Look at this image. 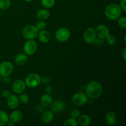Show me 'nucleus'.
<instances>
[{
	"label": "nucleus",
	"instance_id": "nucleus-1",
	"mask_svg": "<svg viewBox=\"0 0 126 126\" xmlns=\"http://www.w3.org/2000/svg\"><path fill=\"white\" fill-rule=\"evenodd\" d=\"M86 95L92 99L100 97L103 92V87L98 81H92L87 85L86 88Z\"/></svg>",
	"mask_w": 126,
	"mask_h": 126
},
{
	"label": "nucleus",
	"instance_id": "nucleus-2",
	"mask_svg": "<svg viewBox=\"0 0 126 126\" xmlns=\"http://www.w3.org/2000/svg\"><path fill=\"white\" fill-rule=\"evenodd\" d=\"M122 10L120 5L116 3H111L108 5L105 10V15L110 20H117L122 16Z\"/></svg>",
	"mask_w": 126,
	"mask_h": 126
},
{
	"label": "nucleus",
	"instance_id": "nucleus-3",
	"mask_svg": "<svg viewBox=\"0 0 126 126\" xmlns=\"http://www.w3.org/2000/svg\"><path fill=\"white\" fill-rule=\"evenodd\" d=\"M25 82L29 88H35L41 83V77L36 73H30L25 78Z\"/></svg>",
	"mask_w": 126,
	"mask_h": 126
},
{
	"label": "nucleus",
	"instance_id": "nucleus-4",
	"mask_svg": "<svg viewBox=\"0 0 126 126\" xmlns=\"http://www.w3.org/2000/svg\"><path fill=\"white\" fill-rule=\"evenodd\" d=\"M39 30L34 25H27L22 30V35L27 40L34 39L38 37Z\"/></svg>",
	"mask_w": 126,
	"mask_h": 126
},
{
	"label": "nucleus",
	"instance_id": "nucleus-5",
	"mask_svg": "<svg viewBox=\"0 0 126 126\" xmlns=\"http://www.w3.org/2000/svg\"><path fill=\"white\" fill-rule=\"evenodd\" d=\"M38 50V44L34 39H30L26 41L23 45V51L28 56L33 55Z\"/></svg>",
	"mask_w": 126,
	"mask_h": 126
},
{
	"label": "nucleus",
	"instance_id": "nucleus-6",
	"mask_svg": "<svg viewBox=\"0 0 126 126\" xmlns=\"http://www.w3.org/2000/svg\"><path fill=\"white\" fill-rule=\"evenodd\" d=\"M55 39L60 43L67 41L70 37V32L67 28L62 27L57 30L55 34Z\"/></svg>",
	"mask_w": 126,
	"mask_h": 126
},
{
	"label": "nucleus",
	"instance_id": "nucleus-7",
	"mask_svg": "<svg viewBox=\"0 0 126 126\" xmlns=\"http://www.w3.org/2000/svg\"><path fill=\"white\" fill-rule=\"evenodd\" d=\"M14 70L13 64L9 61H4L0 63V75L3 77L9 76Z\"/></svg>",
	"mask_w": 126,
	"mask_h": 126
},
{
	"label": "nucleus",
	"instance_id": "nucleus-8",
	"mask_svg": "<svg viewBox=\"0 0 126 126\" xmlns=\"http://www.w3.org/2000/svg\"><path fill=\"white\" fill-rule=\"evenodd\" d=\"M83 38L84 41L87 44H94L97 38V34L95 29L93 28H87L84 32Z\"/></svg>",
	"mask_w": 126,
	"mask_h": 126
},
{
	"label": "nucleus",
	"instance_id": "nucleus-9",
	"mask_svg": "<svg viewBox=\"0 0 126 126\" xmlns=\"http://www.w3.org/2000/svg\"><path fill=\"white\" fill-rule=\"evenodd\" d=\"M87 96L84 92H77L72 97V102L76 106H82L87 102Z\"/></svg>",
	"mask_w": 126,
	"mask_h": 126
},
{
	"label": "nucleus",
	"instance_id": "nucleus-10",
	"mask_svg": "<svg viewBox=\"0 0 126 126\" xmlns=\"http://www.w3.org/2000/svg\"><path fill=\"white\" fill-rule=\"evenodd\" d=\"M26 89V84L25 81L18 79L15 80L12 84V90L17 94L23 93Z\"/></svg>",
	"mask_w": 126,
	"mask_h": 126
},
{
	"label": "nucleus",
	"instance_id": "nucleus-11",
	"mask_svg": "<svg viewBox=\"0 0 126 126\" xmlns=\"http://www.w3.org/2000/svg\"><path fill=\"white\" fill-rule=\"evenodd\" d=\"M95 30L97 36L103 39H105L110 34L109 28L105 25H99L97 26Z\"/></svg>",
	"mask_w": 126,
	"mask_h": 126
},
{
	"label": "nucleus",
	"instance_id": "nucleus-12",
	"mask_svg": "<svg viewBox=\"0 0 126 126\" xmlns=\"http://www.w3.org/2000/svg\"><path fill=\"white\" fill-rule=\"evenodd\" d=\"M51 110L54 113H60L65 110V103L61 100H55L52 101L51 103Z\"/></svg>",
	"mask_w": 126,
	"mask_h": 126
},
{
	"label": "nucleus",
	"instance_id": "nucleus-13",
	"mask_svg": "<svg viewBox=\"0 0 126 126\" xmlns=\"http://www.w3.org/2000/svg\"><path fill=\"white\" fill-rule=\"evenodd\" d=\"M7 105L9 108L11 110H15L19 105V101L18 97L16 95H10L7 98Z\"/></svg>",
	"mask_w": 126,
	"mask_h": 126
},
{
	"label": "nucleus",
	"instance_id": "nucleus-14",
	"mask_svg": "<svg viewBox=\"0 0 126 126\" xmlns=\"http://www.w3.org/2000/svg\"><path fill=\"white\" fill-rule=\"evenodd\" d=\"M23 113L19 110H14L11 112L10 115L9 116V119L11 121L14 123H20L23 119Z\"/></svg>",
	"mask_w": 126,
	"mask_h": 126
},
{
	"label": "nucleus",
	"instance_id": "nucleus-15",
	"mask_svg": "<svg viewBox=\"0 0 126 126\" xmlns=\"http://www.w3.org/2000/svg\"><path fill=\"white\" fill-rule=\"evenodd\" d=\"M54 117V113L52 110H46L43 113L41 119L43 123L47 124L53 120Z\"/></svg>",
	"mask_w": 126,
	"mask_h": 126
},
{
	"label": "nucleus",
	"instance_id": "nucleus-16",
	"mask_svg": "<svg viewBox=\"0 0 126 126\" xmlns=\"http://www.w3.org/2000/svg\"><path fill=\"white\" fill-rule=\"evenodd\" d=\"M38 39L41 43H43V44H46V43H49V41L50 39V34L49 32L45 30H41L40 32L38 33Z\"/></svg>",
	"mask_w": 126,
	"mask_h": 126
},
{
	"label": "nucleus",
	"instance_id": "nucleus-17",
	"mask_svg": "<svg viewBox=\"0 0 126 126\" xmlns=\"http://www.w3.org/2000/svg\"><path fill=\"white\" fill-rule=\"evenodd\" d=\"M78 124L81 126H87L91 123V118L87 114H80L78 118Z\"/></svg>",
	"mask_w": 126,
	"mask_h": 126
},
{
	"label": "nucleus",
	"instance_id": "nucleus-18",
	"mask_svg": "<svg viewBox=\"0 0 126 126\" xmlns=\"http://www.w3.org/2000/svg\"><path fill=\"white\" fill-rule=\"evenodd\" d=\"M52 101V96L50 95V94H45L43 95L40 98L41 104L44 106V107H49V106H50Z\"/></svg>",
	"mask_w": 126,
	"mask_h": 126
},
{
	"label": "nucleus",
	"instance_id": "nucleus-19",
	"mask_svg": "<svg viewBox=\"0 0 126 126\" xmlns=\"http://www.w3.org/2000/svg\"><path fill=\"white\" fill-rule=\"evenodd\" d=\"M105 121L110 126H114L116 123L117 116L113 111H108L105 116Z\"/></svg>",
	"mask_w": 126,
	"mask_h": 126
},
{
	"label": "nucleus",
	"instance_id": "nucleus-20",
	"mask_svg": "<svg viewBox=\"0 0 126 126\" xmlns=\"http://www.w3.org/2000/svg\"><path fill=\"white\" fill-rule=\"evenodd\" d=\"M50 17V12L47 9H41L36 13V17L40 20H46Z\"/></svg>",
	"mask_w": 126,
	"mask_h": 126
},
{
	"label": "nucleus",
	"instance_id": "nucleus-21",
	"mask_svg": "<svg viewBox=\"0 0 126 126\" xmlns=\"http://www.w3.org/2000/svg\"><path fill=\"white\" fill-rule=\"evenodd\" d=\"M28 55L25 54H19L15 58V62L18 65H25L28 62Z\"/></svg>",
	"mask_w": 126,
	"mask_h": 126
},
{
	"label": "nucleus",
	"instance_id": "nucleus-22",
	"mask_svg": "<svg viewBox=\"0 0 126 126\" xmlns=\"http://www.w3.org/2000/svg\"><path fill=\"white\" fill-rule=\"evenodd\" d=\"M9 121V116L6 111L0 110V126H4L7 124Z\"/></svg>",
	"mask_w": 126,
	"mask_h": 126
},
{
	"label": "nucleus",
	"instance_id": "nucleus-23",
	"mask_svg": "<svg viewBox=\"0 0 126 126\" xmlns=\"http://www.w3.org/2000/svg\"><path fill=\"white\" fill-rule=\"evenodd\" d=\"M42 6L46 9H50L55 5V0H41Z\"/></svg>",
	"mask_w": 126,
	"mask_h": 126
},
{
	"label": "nucleus",
	"instance_id": "nucleus-24",
	"mask_svg": "<svg viewBox=\"0 0 126 126\" xmlns=\"http://www.w3.org/2000/svg\"><path fill=\"white\" fill-rule=\"evenodd\" d=\"M11 2L10 0H0V10L4 11L10 7Z\"/></svg>",
	"mask_w": 126,
	"mask_h": 126
},
{
	"label": "nucleus",
	"instance_id": "nucleus-25",
	"mask_svg": "<svg viewBox=\"0 0 126 126\" xmlns=\"http://www.w3.org/2000/svg\"><path fill=\"white\" fill-rule=\"evenodd\" d=\"M18 101H19V103H22V104L25 105L29 102V97H28V95L25 94H20V95L18 97Z\"/></svg>",
	"mask_w": 126,
	"mask_h": 126
},
{
	"label": "nucleus",
	"instance_id": "nucleus-26",
	"mask_svg": "<svg viewBox=\"0 0 126 126\" xmlns=\"http://www.w3.org/2000/svg\"><path fill=\"white\" fill-rule=\"evenodd\" d=\"M78 125L76 119L73 118H70L66 119L63 123L64 126H77Z\"/></svg>",
	"mask_w": 126,
	"mask_h": 126
},
{
	"label": "nucleus",
	"instance_id": "nucleus-27",
	"mask_svg": "<svg viewBox=\"0 0 126 126\" xmlns=\"http://www.w3.org/2000/svg\"><path fill=\"white\" fill-rule=\"evenodd\" d=\"M118 24L121 28H126V18L125 16H121L118 20Z\"/></svg>",
	"mask_w": 126,
	"mask_h": 126
},
{
	"label": "nucleus",
	"instance_id": "nucleus-28",
	"mask_svg": "<svg viewBox=\"0 0 126 126\" xmlns=\"http://www.w3.org/2000/svg\"><path fill=\"white\" fill-rule=\"evenodd\" d=\"M35 27L39 31L44 30L46 28V23L44 22V20H40L36 23Z\"/></svg>",
	"mask_w": 126,
	"mask_h": 126
},
{
	"label": "nucleus",
	"instance_id": "nucleus-29",
	"mask_svg": "<svg viewBox=\"0 0 126 126\" xmlns=\"http://www.w3.org/2000/svg\"><path fill=\"white\" fill-rule=\"evenodd\" d=\"M106 39H107V43H108L109 45L113 46L116 43V37L113 35L110 34V35L106 38Z\"/></svg>",
	"mask_w": 126,
	"mask_h": 126
},
{
	"label": "nucleus",
	"instance_id": "nucleus-30",
	"mask_svg": "<svg viewBox=\"0 0 126 126\" xmlns=\"http://www.w3.org/2000/svg\"><path fill=\"white\" fill-rule=\"evenodd\" d=\"M70 114H71V118L77 119V118L79 116L81 113H80V111L79 110V109H78V108H75V109H73L71 110Z\"/></svg>",
	"mask_w": 126,
	"mask_h": 126
},
{
	"label": "nucleus",
	"instance_id": "nucleus-31",
	"mask_svg": "<svg viewBox=\"0 0 126 126\" xmlns=\"http://www.w3.org/2000/svg\"><path fill=\"white\" fill-rule=\"evenodd\" d=\"M103 43H104V39L100 38H97L94 44H95L96 46H101L102 45Z\"/></svg>",
	"mask_w": 126,
	"mask_h": 126
},
{
	"label": "nucleus",
	"instance_id": "nucleus-32",
	"mask_svg": "<svg viewBox=\"0 0 126 126\" xmlns=\"http://www.w3.org/2000/svg\"><path fill=\"white\" fill-rule=\"evenodd\" d=\"M126 0H121L120 1V6L122 10L124 12H126Z\"/></svg>",
	"mask_w": 126,
	"mask_h": 126
},
{
	"label": "nucleus",
	"instance_id": "nucleus-33",
	"mask_svg": "<svg viewBox=\"0 0 126 126\" xmlns=\"http://www.w3.org/2000/svg\"><path fill=\"white\" fill-rule=\"evenodd\" d=\"M1 95H2V97H4V98H7V97L11 95V94H10L9 91H7V90H4V91H3L2 92Z\"/></svg>",
	"mask_w": 126,
	"mask_h": 126
},
{
	"label": "nucleus",
	"instance_id": "nucleus-34",
	"mask_svg": "<svg viewBox=\"0 0 126 126\" xmlns=\"http://www.w3.org/2000/svg\"><path fill=\"white\" fill-rule=\"evenodd\" d=\"M50 82V79L47 76H44V77L41 78V82L44 83V84H47Z\"/></svg>",
	"mask_w": 126,
	"mask_h": 126
},
{
	"label": "nucleus",
	"instance_id": "nucleus-35",
	"mask_svg": "<svg viewBox=\"0 0 126 126\" xmlns=\"http://www.w3.org/2000/svg\"><path fill=\"white\" fill-rule=\"evenodd\" d=\"M2 81L4 84H9L11 82V79L9 76H4L3 78V79H2Z\"/></svg>",
	"mask_w": 126,
	"mask_h": 126
},
{
	"label": "nucleus",
	"instance_id": "nucleus-36",
	"mask_svg": "<svg viewBox=\"0 0 126 126\" xmlns=\"http://www.w3.org/2000/svg\"><path fill=\"white\" fill-rule=\"evenodd\" d=\"M46 93H48V94H50L52 92V91H53V89L52 87H51V86H47V87H46Z\"/></svg>",
	"mask_w": 126,
	"mask_h": 126
},
{
	"label": "nucleus",
	"instance_id": "nucleus-37",
	"mask_svg": "<svg viewBox=\"0 0 126 126\" xmlns=\"http://www.w3.org/2000/svg\"><path fill=\"white\" fill-rule=\"evenodd\" d=\"M126 48H124V49H123V54H122V55H123V59H124V60H126Z\"/></svg>",
	"mask_w": 126,
	"mask_h": 126
},
{
	"label": "nucleus",
	"instance_id": "nucleus-38",
	"mask_svg": "<svg viewBox=\"0 0 126 126\" xmlns=\"http://www.w3.org/2000/svg\"><path fill=\"white\" fill-rule=\"evenodd\" d=\"M6 125H7L8 126H14L16 125V123H13V122L11 121H9L8 123H7V124Z\"/></svg>",
	"mask_w": 126,
	"mask_h": 126
},
{
	"label": "nucleus",
	"instance_id": "nucleus-39",
	"mask_svg": "<svg viewBox=\"0 0 126 126\" xmlns=\"http://www.w3.org/2000/svg\"><path fill=\"white\" fill-rule=\"evenodd\" d=\"M24 1H26V2H32V1H33V0H24Z\"/></svg>",
	"mask_w": 126,
	"mask_h": 126
},
{
	"label": "nucleus",
	"instance_id": "nucleus-40",
	"mask_svg": "<svg viewBox=\"0 0 126 126\" xmlns=\"http://www.w3.org/2000/svg\"><path fill=\"white\" fill-rule=\"evenodd\" d=\"M126 36L124 35V43H126Z\"/></svg>",
	"mask_w": 126,
	"mask_h": 126
},
{
	"label": "nucleus",
	"instance_id": "nucleus-41",
	"mask_svg": "<svg viewBox=\"0 0 126 126\" xmlns=\"http://www.w3.org/2000/svg\"><path fill=\"white\" fill-rule=\"evenodd\" d=\"M2 15V12H1V10H0V16Z\"/></svg>",
	"mask_w": 126,
	"mask_h": 126
},
{
	"label": "nucleus",
	"instance_id": "nucleus-42",
	"mask_svg": "<svg viewBox=\"0 0 126 126\" xmlns=\"http://www.w3.org/2000/svg\"><path fill=\"white\" fill-rule=\"evenodd\" d=\"M0 78H1V75H0Z\"/></svg>",
	"mask_w": 126,
	"mask_h": 126
}]
</instances>
